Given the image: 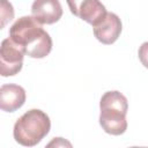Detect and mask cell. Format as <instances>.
<instances>
[{"label":"cell","instance_id":"cell-1","mask_svg":"<svg viewBox=\"0 0 148 148\" xmlns=\"http://www.w3.org/2000/svg\"><path fill=\"white\" fill-rule=\"evenodd\" d=\"M9 38L30 58L42 59L52 50V39L34 16L17 18L9 29Z\"/></svg>","mask_w":148,"mask_h":148},{"label":"cell","instance_id":"cell-2","mask_svg":"<svg viewBox=\"0 0 148 148\" xmlns=\"http://www.w3.org/2000/svg\"><path fill=\"white\" fill-rule=\"evenodd\" d=\"M99 125L111 135H120L127 130V98L117 90L106 91L99 101Z\"/></svg>","mask_w":148,"mask_h":148},{"label":"cell","instance_id":"cell-3","mask_svg":"<svg viewBox=\"0 0 148 148\" xmlns=\"http://www.w3.org/2000/svg\"><path fill=\"white\" fill-rule=\"evenodd\" d=\"M50 128L51 120L49 116L39 109H31L16 120L13 135L21 146L34 147L49 134Z\"/></svg>","mask_w":148,"mask_h":148},{"label":"cell","instance_id":"cell-4","mask_svg":"<svg viewBox=\"0 0 148 148\" xmlns=\"http://www.w3.org/2000/svg\"><path fill=\"white\" fill-rule=\"evenodd\" d=\"M24 51L9 37L1 42L0 46V74L2 76H13L17 74L23 66Z\"/></svg>","mask_w":148,"mask_h":148},{"label":"cell","instance_id":"cell-5","mask_svg":"<svg viewBox=\"0 0 148 148\" xmlns=\"http://www.w3.org/2000/svg\"><path fill=\"white\" fill-rule=\"evenodd\" d=\"M73 15L80 17L92 27L106 15L105 6L99 0H66Z\"/></svg>","mask_w":148,"mask_h":148},{"label":"cell","instance_id":"cell-6","mask_svg":"<svg viewBox=\"0 0 148 148\" xmlns=\"http://www.w3.org/2000/svg\"><path fill=\"white\" fill-rule=\"evenodd\" d=\"M94 35L102 44L110 45L113 44L120 36L123 25L119 16L114 13H106L104 18H102L94 27Z\"/></svg>","mask_w":148,"mask_h":148},{"label":"cell","instance_id":"cell-7","mask_svg":"<svg viewBox=\"0 0 148 148\" xmlns=\"http://www.w3.org/2000/svg\"><path fill=\"white\" fill-rule=\"evenodd\" d=\"M31 15L40 24H53L61 18L62 7L59 0H35Z\"/></svg>","mask_w":148,"mask_h":148},{"label":"cell","instance_id":"cell-8","mask_svg":"<svg viewBox=\"0 0 148 148\" xmlns=\"http://www.w3.org/2000/svg\"><path fill=\"white\" fill-rule=\"evenodd\" d=\"M25 90L14 83L2 84L0 88V108L6 112H14L23 106L25 102Z\"/></svg>","mask_w":148,"mask_h":148},{"label":"cell","instance_id":"cell-9","mask_svg":"<svg viewBox=\"0 0 148 148\" xmlns=\"http://www.w3.org/2000/svg\"><path fill=\"white\" fill-rule=\"evenodd\" d=\"M0 3H1V12H0V15H1V29H2L6 25L7 22L13 20V17H14V8H13L12 3L8 2L7 0H0Z\"/></svg>","mask_w":148,"mask_h":148},{"label":"cell","instance_id":"cell-10","mask_svg":"<svg viewBox=\"0 0 148 148\" xmlns=\"http://www.w3.org/2000/svg\"><path fill=\"white\" fill-rule=\"evenodd\" d=\"M138 56H139L141 64L146 68H148V42H145L141 44V46L139 47V51H138Z\"/></svg>","mask_w":148,"mask_h":148}]
</instances>
